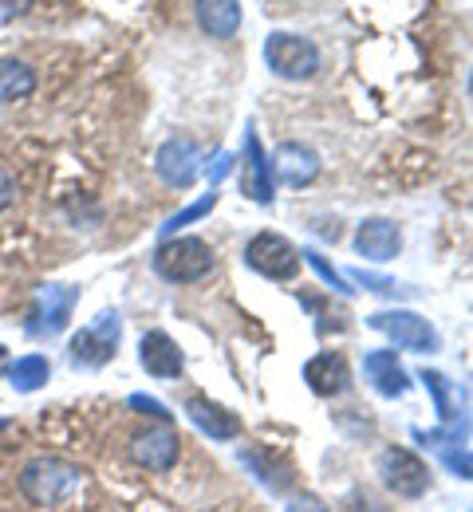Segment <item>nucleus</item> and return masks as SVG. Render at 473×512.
Here are the masks:
<instances>
[{
  "label": "nucleus",
  "mask_w": 473,
  "mask_h": 512,
  "mask_svg": "<svg viewBox=\"0 0 473 512\" xmlns=\"http://www.w3.org/2000/svg\"><path fill=\"white\" fill-rule=\"evenodd\" d=\"M178 449H182V438H178V430L170 422L146 426V430H138L135 438H131V457H135L142 469H150V473L174 469Z\"/></svg>",
  "instance_id": "obj_9"
},
{
  "label": "nucleus",
  "mask_w": 473,
  "mask_h": 512,
  "mask_svg": "<svg viewBox=\"0 0 473 512\" xmlns=\"http://www.w3.org/2000/svg\"><path fill=\"white\" fill-rule=\"evenodd\" d=\"M119 335H123V320H119V312H103L99 320H91L87 327H79V331L71 335V343H68L71 363H75V367H87V371L107 367V363L115 359Z\"/></svg>",
  "instance_id": "obj_3"
},
{
  "label": "nucleus",
  "mask_w": 473,
  "mask_h": 512,
  "mask_svg": "<svg viewBox=\"0 0 473 512\" xmlns=\"http://www.w3.org/2000/svg\"><path fill=\"white\" fill-rule=\"evenodd\" d=\"M233 162H237L233 154H217V158H213V166H209V182H221V178L233 170Z\"/></svg>",
  "instance_id": "obj_30"
},
{
  "label": "nucleus",
  "mask_w": 473,
  "mask_h": 512,
  "mask_svg": "<svg viewBox=\"0 0 473 512\" xmlns=\"http://www.w3.org/2000/svg\"><path fill=\"white\" fill-rule=\"evenodd\" d=\"M154 170H158V178H162L166 186L190 190V186L198 182V174H202V146H198L194 138L178 134V138H170V142L158 146Z\"/></svg>",
  "instance_id": "obj_6"
},
{
  "label": "nucleus",
  "mask_w": 473,
  "mask_h": 512,
  "mask_svg": "<svg viewBox=\"0 0 473 512\" xmlns=\"http://www.w3.org/2000/svg\"><path fill=\"white\" fill-rule=\"evenodd\" d=\"M371 327L383 331L391 343H399L406 351H422V355L438 351V331L418 312H379V316H371Z\"/></svg>",
  "instance_id": "obj_10"
},
{
  "label": "nucleus",
  "mask_w": 473,
  "mask_h": 512,
  "mask_svg": "<svg viewBox=\"0 0 473 512\" xmlns=\"http://www.w3.org/2000/svg\"><path fill=\"white\" fill-rule=\"evenodd\" d=\"M138 363L154 379H178L182 367H186V355H182V347L166 331H146L138 339Z\"/></svg>",
  "instance_id": "obj_11"
},
{
  "label": "nucleus",
  "mask_w": 473,
  "mask_h": 512,
  "mask_svg": "<svg viewBox=\"0 0 473 512\" xmlns=\"http://www.w3.org/2000/svg\"><path fill=\"white\" fill-rule=\"evenodd\" d=\"M79 485H83V469L64 457H36L20 469V493L40 509L64 505Z\"/></svg>",
  "instance_id": "obj_1"
},
{
  "label": "nucleus",
  "mask_w": 473,
  "mask_h": 512,
  "mask_svg": "<svg viewBox=\"0 0 473 512\" xmlns=\"http://www.w3.org/2000/svg\"><path fill=\"white\" fill-rule=\"evenodd\" d=\"M213 205H217V193H205V197H198L194 205H186L182 213H174V217H170V221L162 225V237H174L178 229H186V225H194V221H202V217H205V213H209V209H213Z\"/></svg>",
  "instance_id": "obj_23"
},
{
  "label": "nucleus",
  "mask_w": 473,
  "mask_h": 512,
  "mask_svg": "<svg viewBox=\"0 0 473 512\" xmlns=\"http://www.w3.org/2000/svg\"><path fill=\"white\" fill-rule=\"evenodd\" d=\"M12 201H16V178H12V174L0 166V209H8Z\"/></svg>",
  "instance_id": "obj_29"
},
{
  "label": "nucleus",
  "mask_w": 473,
  "mask_h": 512,
  "mask_svg": "<svg viewBox=\"0 0 473 512\" xmlns=\"http://www.w3.org/2000/svg\"><path fill=\"white\" fill-rule=\"evenodd\" d=\"M245 264L261 276H269V280H292L300 272V253L280 233H257L245 245Z\"/></svg>",
  "instance_id": "obj_7"
},
{
  "label": "nucleus",
  "mask_w": 473,
  "mask_h": 512,
  "mask_svg": "<svg viewBox=\"0 0 473 512\" xmlns=\"http://www.w3.org/2000/svg\"><path fill=\"white\" fill-rule=\"evenodd\" d=\"M36 91V71L24 60H0V103H20Z\"/></svg>",
  "instance_id": "obj_19"
},
{
  "label": "nucleus",
  "mask_w": 473,
  "mask_h": 512,
  "mask_svg": "<svg viewBox=\"0 0 473 512\" xmlns=\"http://www.w3.org/2000/svg\"><path fill=\"white\" fill-rule=\"evenodd\" d=\"M4 426H8V422H4V418H0V430H4Z\"/></svg>",
  "instance_id": "obj_32"
},
{
  "label": "nucleus",
  "mask_w": 473,
  "mask_h": 512,
  "mask_svg": "<svg viewBox=\"0 0 473 512\" xmlns=\"http://www.w3.org/2000/svg\"><path fill=\"white\" fill-rule=\"evenodd\" d=\"M186 414H190V422L202 430L205 438H213V442H233V438L241 434V418H237L233 410H225L221 402H213V398L194 394V398L186 402Z\"/></svg>",
  "instance_id": "obj_14"
},
{
  "label": "nucleus",
  "mask_w": 473,
  "mask_h": 512,
  "mask_svg": "<svg viewBox=\"0 0 473 512\" xmlns=\"http://www.w3.org/2000/svg\"><path fill=\"white\" fill-rule=\"evenodd\" d=\"M363 371H367L371 386L379 394H387V398H403L406 390H410V375L403 371V363L395 359V351H371L363 359Z\"/></svg>",
  "instance_id": "obj_16"
},
{
  "label": "nucleus",
  "mask_w": 473,
  "mask_h": 512,
  "mask_svg": "<svg viewBox=\"0 0 473 512\" xmlns=\"http://www.w3.org/2000/svg\"><path fill=\"white\" fill-rule=\"evenodd\" d=\"M48 379H52V367H48V359H44V355H24V359H16V363L8 367V383L16 386L20 394L40 390Z\"/></svg>",
  "instance_id": "obj_20"
},
{
  "label": "nucleus",
  "mask_w": 473,
  "mask_h": 512,
  "mask_svg": "<svg viewBox=\"0 0 473 512\" xmlns=\"http://www.w3.org/2000/svg\"><path fill=\"white\" fill-rule=\"evenodd\" d=\"M300 256H308V264H312V268L320 272V280H324V284H332V288H336L339 296H351V292H355V288H347V280H343V276H339L336 268H332V264H328L324 256L316 253V249H304Z\"/></svg>",
  "instance_id": "obj_24"
},
{
  "label": "nucleus",
  "mask_w": 473,
  "mask_h": 512,
  "mask_svg": "<svg viewBox=\"0 0 473 512\" xmlns=\"http://www.w3.org/2000/svg\"><path fill=\"white\" fill-rule=\"evenodd\" d=\"M442 465H446L450 473H458V477L473 481V453L470 449H446V453H442Z\"/></svg>",
  "instance_id": "obj_25"
},
{
  "label": "nucleus",
  "mask_w": 473,
  "mask_h": 512,
  "mask_svg": "<svg viewBox=\"0 0 473 512\" xmlns=\"http://www.w3.org/2000/svg\"><path fill=\"white\" fill-rule=\"evenodd\" d=\"M198 24L217 40H233L241 28V0H198Z\"/></svg>",
  "instance_id": "obj_17"
},
{
  "label": "nucleus",
  "mask_w": 473,
  "mask_h": 512,
  "mask_svg": "<svg viewBox=\"0 0 473 512\" xmlns=\"http://www.w3.org/2000/svg\"><path fill=\"white\" fill-rule=\"evenodd\" d=\"M304 383L312 386L316 394H324V398H328V394H339L343 386L351 383L343 355H332V351H324V355L308 359V367H304Z\"/></svg>",
  "instance_id": "obj_18"
},
{
  "label": "nucleus",
  "mask_w": 473,
  "mask_h": 512,
  "mask_svg": "<svg viewBox=\"0 0 473 512\" xmlns=\"http://www.w3.org/2000/svg\"><path fill=\"white\" fill-rule=\"evenodd\" d=\"M28 8H32V0H0V24H12V20H20Z\"/></svg>",
  "instance_id": "obj_28"
},
{
  "label": "nucleus",
  "mask_w": 473,
  "mask_h": 512,
  "mask_svg": "<svg viewBox=\"0 0 473 512\" xmlns=\"http://www.w3.org/2000/svg\"><path fill=\"white\" fill-rule=\"evenodd\" d=\"M470 95H473V75H470Z\"/></svg>",
  "instance_id": "obj_33"
},
{
  "label": "nucleus",
  "mask_w": 473,
  "mask_h": 512,
  "mask_svg": "<svg viewBox=\"0 0 473 512\" xmlns=\"http://www.w3.org/2000/svg\"><path fill=\"white\" fill-rule=\"evenodd\" d=\"M351 280H355V284H363V288H371V292H379V296H399V292H403L395 280L375 276V272H351Z\"/></svg>",
  "instance_id": "obj_26"
},
{
  "label": "nucleus",
  "mask_w": 473,
  "mask_h": 512,
  "mask_svg": "<svg viewBox=\"0 0 473 512\" xmlns=\"http://www.w3.org/2000/svg\"><path fill=\"white\" fill-rule=\"evenodd\" d=\"M272 170L288 190H300V186L320 178V154L312 146H304V142H280L276 158H272Z\"/></svg>",
  "instance_id": "obj_12"
},
{
  "label": "nucleus",
  "mask_w": 473,
  "mask_h": 512,
  "mask_svg": "<svg viewBox=\"0 0 473 512\" xmlns=\"http://www.w3.org/2000/svg\"><path fill=\"white\" fill-rule=\"evenodd\" d=\"M422 383H426V390L434 394L438 418H442L446 426H454V422H458V406H454V398H450V383H446V375H438V371H422Z\"/></svg>",
  "instance_id": "obj_21"
},
{
  "label": "nucleus",
  "mask_w": 473,
  "mask_h": 512,
  "mask_svg": "<svg viewBox=\"0 0 473 512\" xmlns=\"http://www.w3.org/2000/svg\"><path fill=\"white\" fill-rule=\"evenodd\" d=\"M379 477L387 481V489H395L399 497H410V501L430 489V469L410 449H383L379 453Z\"/></svg>",
  "instance_id": "obj_8"
},
{
  "label": "nucleus",
  "mask_w": 473,
  "mask_h": 512,
  "mask_svg": "<svg viewBox=\"0 0 473 512\" xmlns=\"http://www.w3.org/2000/svg\"><path fill=\"white\" fill-rule=\"evenodd\" d=\"M75 304H79V288L44 284V288L36 292V304H32V312H28V323H24L28 335H32V339H52V335H60V331L68 327Z\"/></svg>",
  "instance_id": "obj_5"
},
{
  "label": "nucleus",
  "mask_w": 473,
  "mask_h": 512,
  "mask_svg": "<svg viewBox=\"0 0 473 512\" xmlns=\"http://www.w3.org/2000/svg\"><path fill=\"white\" fill-rule=\"evenodd\" d=\"M241 190L245 197H253L257 205H269L272 201V166L269 154L257 138V130L245 134V166H241Z\"/></svg>",
  "instance_id": "obj_15"
},
{
  "label": "nucleus",
  "mask_w": 473,
  "mask_h": 512,
  "mask_svg": "<svg viewBox=\"0 0 473 512\" xmlns=\"http://www.w3.org/2000/svg\"><path fill=\"white\" fill-rule=\"evenodd\" d=\"M265 64L280 79H312L320 71V48L308 36L272 32L269 40H265Z\"/></svg>",
  "instance_id": "obj_4"
},
{
  "label": "nucleus",
  "mask_w": 473,
  "mask_h": 512,
  "mask_svg": "<svg viewBox=\"0 0 473 512\" xmlns=\"http://www.w3.org/2000/svg\"><path fill=\"white\" fill-rule=\"evenodd\" d=\"M292 512H320V505H316V501H308V497H304V501H296V505H292Z\"/></svg>",
  "instance_id": "obj_31"
},
{
  "label": "nucleus",
  "mask_w": 473,
  "mask_h": 512,
  "mask_svg": "<svg viewBox=\"0 0 473 512\" xmlns=\"http://www.w3.org/2000/svg\"><path fill=\"white\" fill-rule=\"evenodd\" d=\"M131 410L146 414V418H154V422H170V410H166L158 398H150V394H131Z\"/></svg>",
  "instance_id": "obj_27"
},
{
  "label": "nucleus",
  "mask_w": 473,
  "mask_h": 512,
  "mask_svg": "<svg viewBox=\"0 0 473 512\" xmlns=\"http://www.w3.org/2000/svg\"><path fill=\"white\" fill-rule=\"evenodd\" d=\"M399 249H403V233H399V225L387 221V217H367V221L355 229V253L363 256V260L387 264V260L399 256Z\"/></svg>",
  "instance_id": "obj_13"
},
{
  "label": "nucleus",
  "mask_w": 473,
  "mask_h": 512,
  "mask_svg": "<svg viewBox=\"0 0 473 512\" xmlns=\"http://www.w3.org/2000/svg\"><path fill=\"white\" fill-rule=\"evenodd\" d=\"M154 272L166 284H194L213 272V249L202 237H166L154 249Z\"/></svg>",
  "instance_id": "obj_2"
},
{
  "label": "nucleus",
  "mask_w": 473,
  "mask_h": 512,
  "mask_svg": "<svg viewBox=\"0 0 473 512\" xmlns=\"http://www.w3.org/2000/svg\"><path fill=\"white\" fill-rule=\"evenodd\" d=\"M241 461H245V465H249V469H253V473H257V477L269 485V489H276V493H284V489H288V473H284L280 465L265 461L261 453H253V449H241Z\"/></svg>",
  "instance_id": "obj_22"
}]
</instances>
